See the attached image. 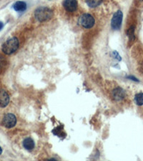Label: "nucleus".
<instances>
[{
	"label": "nucleus",
	"mask_w": 143,
	"mask_h": 161,
	"mask_svg": "<svg viewBox=\"0 0 143 161\" xmlns=\"http://www.w3.org/2000/svg\"><path fill=\"white\" fill-rule=\"evenodd\" d=\"M34 16L38 21L45 22L50 19L52 17L53 12L48 7H40L35 10Z\"/></svg>",
	"instance_id": "f257e3e1"
},
{
	"label": "nucleus",
	"mask_w": 143,
	"mask_h": 161,
	"mask_svg": "<svg viewBox=\"0 0 143 161\" xmlns=\"http://www.w3.org/2000/svg\"><path fill=\"white\" fill-rule=\"evenodd\" d=\"M19 47V40L17 37L10 38L2 45V51L6 55H11L14 53Z\"/></svg>",
	"instance_id": "f03ea898"
},
{
	"label": "nucleus",
	"mask_w": 143,
	"mask_h": 161,
	"mask_svg": "<svg viewBox=\"0 0 143 161\" xmlns=\"http://www.w3.org/2000/svg\"><path fill=\"white\" fill-rule=\"evenodd\" d=\"M122 17H123V14H122V12L120 10L116 12L114 14L111 21V27L112 29L117 30L120 28L122 22Z\"/></svg>",
	"instance_id": "7ed1b4c3"
},
{
	"label": "nucleus",
	"mask_w": 143,
	"mask_h": 161,
	"mask_svg": "<svg viewBox=\"0 0 143 161\" xmlns=\"http://www.w3.org/2000/svg\"><path fill=\"white\" fill-rule=\"evenodd\" d=\"M80 22L82 26L86 29H90L94 24V17L89 14H83L80 18Z\"/></svg>",
	"instance_id": "20e7f679"
},
{
	"label": "nucleus",
	"mask_w": 143,
	"mask_h": 161,
	"mask_svg": "<svg viewBox=\"0 0 143 161\" xmlns=\"http://www.w3.org/2000/svg\"><path fill=\"white\" fill-rule=\"evenodd\" d=\"M17 123V118L12 113L6 114L4 117L3 121H2V124L4 127H7V128H11L15 126Z\"/></svg>",
	"instance_id": "39448f33"
},
{
	"label": "nucleus",
	"mask_w": 143,
	"mask_h": 161,
	"mask_svg": "<svg viewBox=\"0 0 143 161\" xmlns=\"http://www.w3.org/2000/svg\"><path fill=\"white\" fill-rule=\"evenodd\" d=\"M63 6L68 12H75L77 9V0H65Z\"/></svg>",
	"instance_id": "423d86ee"
},
{
	"label": "nucleus",
	"mask_w": 143,
	"mask_h": 161,
	"mask_svg": "<svg viewBox=\"0 0 143 161\" xmlns=\"http://www.w3.org/2000/svg\"><path fill=\"white\" fill-rule=\"evenodd\" d=\"M9 102V97L6 92L0 89V107L7 106Z\"/></svg>",
	"instance_id": "0eeeda50"
},
{
	"label": "nucleus",
	"mask_w": 143,
	"mask_h": 161,
	"mask_svg": "<svg viewBox=\"0 0 143 161\" xmlns=\"http://www.w3.org/2000/svg\"><path fill=\"white\" fill-rule=\"evenodd\" d=\"M125 96L124 91L122 88H116L114 89L113 92H112V97L115 100H121L123 99Z\"/></svg>",
	"instance_id": "6e6552de"
},
{
	"label": "nucleus",
	"mask_w": 143,
	"mask_h": 161,
	"mask_svg": "<svg viewBox=\"0 0 143 161\" xmlns=\"http://www.w3.org/2000/svg\"><path fill=\"white\" fill-rule=\"evenodd\" d=\"M23 145L25 149L28 150H31L34 148V142L31 137H27V138L24 139V142H23Z\"/></svg>",
	"instance_id": "1a4fd4ad"
},
{
	"label": "nucleus",
	"mask_w": 143,
	"mask_h": 161,
	"mask_svg": "<svg viewBox=\"0 0 143 161\" xmlns=\"http://www.w3.org/2000/svg\"><path fill=\"white\" fill-rule=\"evenodd\" d=\"M14 9L17 12H24L27 9V4L24 2L19 1L14 4Z\"/></svg>",
	"instance_id": "9d476101"
},
{
	"label": "nucleus",
	"mask_w": 143,
	"mask_h": 161,
	"mask_svg": "<svg viewBox=\"0 0 143 161\" xmlns=\"http://www.w3.org/2000/svg\"><path fill=\"white\" fill-rule=\"evenodd\" d=\"M102 1L103 0H86V2L89 7L94 8V7L99 6L101 4Z\"/></svg>",
	"instance_id": "9b49d317"
},
{
	"label": "nucleus",
	"mask_w": 143,
	"mask_h": 161,
	"mask_svg": "<svg viewBox=\"0 0 143 161\" xmlns=\"http://www.w3.org/2000/svg\"><path fill=\"white\" fill-rule=\"evenodd\" d=\"M135 103L137 105H143V93L137 94L135 97Z\"/></svg>",
	"instance_id": "f8f14e48"
},
{
	"label": "nucleus",
	"mask_w": 143,
	"mask_h": 161,
	"mask_svg": "<svg viewBox=\"0 0 143 161\" xmlns=\"http://www.w3.org/2000/svg\"><path fill=\"white\" fill-rule=\"evenodd\" d=\"M127 35L128 36L130 40H135V26H131L127 32Z\"/></svg>",
	"instance_id": "ddd939ff"
},
{
	"label": "nucleus",
	"mask_w": 143,
	"mask_h": 161,
	"mask_svg": "<svg viewBox=\"0 0 143 161\" xmlns=\"http://www.w3.org/2000/svg\"><path fill=\"white\" fill-rule=\"evenodd\" d=\"M113 55H114V57H116V59H117V60H121V57H120V56L119 55V54L117 53L116 51H114V52H113Z\"/></svg>",
	"instance_id": "4468645a"
},
{
	"label": "nucleus",
	"mask_w": 143,
	"mask_h": 161,
	"mask_svg": "<svg viewBox=\"0 0 143 161\" xmlns=\"http://www.w3.org/2000/svg\"><path fill=\"white\" fill-rule=\"evenodd\" d=\"M127 78L128 79H130V80H132L133 81H138V80H137V78H135L133 76H128V77H127Z\"/></svg>",
	"instance_id": "2eb2a0df"
},
{
	"label": "nucleus",
	"mask_w": 143,
	"mask_h": 161,
	"mask_svg": "<svg viewBox=\"0 0 143 161\" xmlns=\"http://www.w3.org/2000/svg\"><path fill=\"white\" fill-rule=\"evenodd\" d=\"M140 70H141L142 72L143 73V62L141 63V65H140Z\"/></svg>",
	"instance_id": "dca6fc26"
},
{
	"label": "nucleus",
	"mask_w": 143,
	"mask_h": 161,
	"mask_svg": "<svg viewBox=\"0 0 143 161\" xmlns=\"http://www.w3.org/2000/svg\"><path fill=\"white\" fill-rule=\"evenodd\" d=\"M3 27H4V24H3V23H2V22H0V30H1L2 28H3Z\"/></svg>",
	"instance_id": "f3484780"
},
{
	"label": "nucleus",
	"mask_w": 143,
	"mask_h": 161,
	"mask_svg": "<svg viewBox=\"0 0 143 161\" xmlns=\"http://www.w3.org/2000/svg\"><path fill=\"white\" fill-rule=\"evenodd\" d=\"M2 153V148L0 147V155H1Z\"/></svg>",
	"instance_id": "a211bd4d"
}]
</instances>
